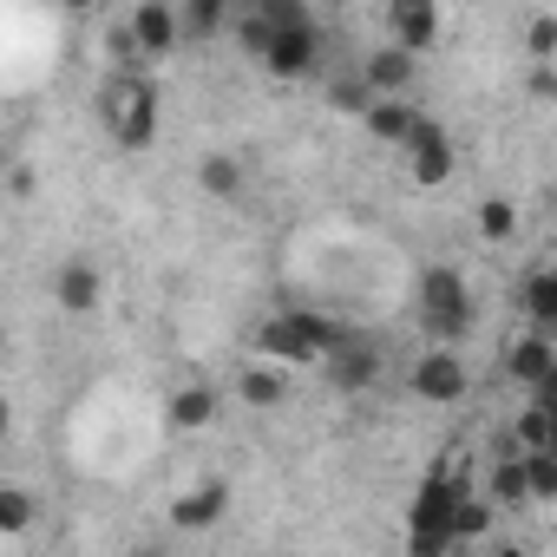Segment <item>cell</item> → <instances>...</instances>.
Segmentation results:
<instances>
[{"instance_id":"obj_4","label":"cell","mask_w":557,"mask_h":557,"mask_svg":"<svg viewBox=\"0 0 557 557\" xmlns=\"http://www.w3.org/2000/svg\"><path fill=\"white\" fill-rule=\"evenodd\" d=\"M420 329L433 335V342H466L472 335V289H466V275L459 269H426L420 275Z\"/></svg>"},{"instance_id":"obj_24","label":"cell","mask_w":557,"mask_h":557,"mask_svg":"<svg viewBox=\"0 0 557 557\" xmlns=\"http://www.w3.org/2000/svg\"><path fill=\"white\" fill-rule=\"evenodd\" d=\"M329 99H335L342 112H355V119H368V106H374L381 92L368 86V73H348V79H335V86H329Z\"/></svg>"},{"instance_id":"obj_18","label":"cell","mask_w":557,"mask_h":557,"mask_svg":"<svg viewBox=\"0 0 557 557\" xmlns=\"http://www.w3.org/2000/svg\"><path fill=\"white\" fill-rule=\"evenodd\" d=\"M236 394H243L249 407H283V400H289V381H283V361H269V355H262V368H243V381H236Z\"/></svg>"},{"instance_id":"obj_27","label":"cell","mask_w":557,"mask_h":557,"mask_svg":"<svg viewBox=\"0 0 557 557\" xmlns=\"http://www.w3.org/2000/svg\"><path fill=\"white\" fill-rule=\"evenodd\" d=\"M524 53L531 60H557V14H531L524 21Z\"/></svg>"},{"instance_id":"obj_7","label":"cell","mask_w":557,"mask_h":557,"mask_svg":"<svg viewBox=\"0 0 557 557\" xmlns=\"http://www.w3.org/2000/svg\"><path fill=\"white\" fill-rule=\"evenodd\" d=\"M407 171H413L420 190H433V184L453 177V138H446V125L426 119V112H420V125H413V138H407Z\"/></svg>"},{"instance_id":"obj_11","label":"cell","mask_w":557,"mask_h":557,"mask_svg":"<svg viewBox=\"0 0 557 557\" xmlns=\"http://www.w3.org/2000/svg\"><path fill=\"white\" fill-rule=\"evenodd\" d=\"M550 361H557V335H544V329H531V335H518V342L505 348V374H511L518 387H544Z\"/></svg>"},{"instance_id":"obj_3","label":"cell","mask_w":557,"mask_h":557,"mask_svg":"<svg viewBox=\"0 0 557 557\" xmlns=\"http://www.w3.org/2000/svg\"><path fill=\"white\" fill-rule=\"evenodd\" d=\"M99 119L125 151H145L158 138V86L145 73H112L99 92Z\"/></svg>"},{"instance_id":"obj_26","label":"cell","mask_w":557,"mask_h":557,"mask_svg":"<svg viewBox=\"0 0 557 557\" xmlns=\"http://www.w3.org/2000/svg\"><path fill=\"white\" fill-rule=\"evenodd\" d=\"M492 511H498V505H479V498L466 492V498H459V511H453V531H459V544H466V537H485V531H492Z\"/></svg>"},{"instance_id":"obj_14","label":"cell","mask_w":557,"mask_h":557,"mask_svg":"<svg viewBox=\"0 0 557 557\" xmlns=\"http://www.w3.org/2000/svg\"><path fill=\"white\" fill-rule=\"evenodd\" d=\"M53 296H60V309H66V315H92V309H99V296H106L99 262H66V269L53 275Z\"/></svg>"},{"instance_id":"obj_22","label":"cell","mask_w":557,"mask_h":557,"mask_svg":"<svg viewBox=\"0 0 557 557\" xmlns=\"http://www.w3.org/2000/svg\"><path fill=\"white\" fill-rule=\"evenodd\" d=\"M524 485H531V505H557V453L550 446L524 453Z\"/></svg>"},{"instance_id":"obj_23","label":"cell","mask_w":557,"mask_h":557,"mask_svg":"<svg viewBox=\"0 0 557 557\" xmlns=\"http://www.w3.org/2000/svg\"><path fill=\"white\" fill-rule=\"evenodd\" d=\"M550 426H557V413H550L544 400H531V407H524V413L511 420V433H518V446H524V453H537V446H550Z\"/></svg>"},{"instance_id":"obj_21","label":"cell","mask_w":557,"mask_h":557,"mask_svg":"<svg viewBox=\"0 0 557 557\" xmlns=\"http://www.w3.org/2000/svg\"><path fill=\"white\" fill-rule=\"evenodd\" d=\"M197 177H203L210 197H243V164H236L230 151H210V158L197 164Z\"/></svg>"},{"instance_id":"obj_9","label":"cell","mask_w":557,"mask_h":557,"mask_svg":"<svg viewBox=\"0 0 557 557\" xmlns=\"http://www.w3.org/2000/svg\"><path fill=\"white\" fill-rule=\"evenodd\" d=\"M132 40L145 47V60H164L184 47V14L171 8V0H138V14H132Z\"/></svg>"},{"instance_id":"obj_25","label":"cell","mask_w":557,"mask_h":557,"mask_svg":"<svg viewBox=\"0 0 557 557\" xmlns=\"http://www.w3.org/2000/svg\"><path fill=\"white\" fill-rule=\"evenodd\" d=\"M511 230H518V210H511L505 197H492V203H479V236H485V243H505Z\"/></svg>"},{"instance_id":"obj_16","label":"cell","mask_w":557,"mask_h":557,"mask_svg":"<svg viewBox=\"0 0 557 557\" xmlns=\"http://www.w3.org/2000/svg\"><path fill=\"white\" fill-rule=\"evenodd\" d=\"M518 309H524L531 329L557 335V269H531L524 275V283H518Z\"/></svg>"},{"instance_id":"obj_5","label":"cell","mask_w":557,"mask_h":557,"mask_svg":"<svg viewBox=\"0 0 557 557\" xmlns=\"http://www.w3.org/2000/svg\"><path fill=\"white\" fill-rule=\"evenodd\" d=\"M315 60H322L315 14H302V21H289V27H275V40H269V53H262V66H269L275 79H302V73H315Z\"/></svg>"},{"instance_id":"obj_19","label":"cell","mask_w":557,"mask_h":557,"mask_svg":"<svg viewBox=\"0 0 557 557\" xmlns=\"http://www.w3.org/2000/svg\"><path fill=\"white\" fill-rule=\"evenodd\" d=\"M492 505H498V511H524V505H531L524 453H498V466H492Z\"/></svg>"},{"instance_id":"obj_28","label":"cell","mask_w":557,"mask_h":557,"mask_svg":"<svg viewBox=\"0 0 557 557\" xmlns=\"http://www.w3.org/2000/svg\"><path fill=\"white\" fill-rule=\"evenodd\" d=\"M27 518H34V498H27V492H14V485H8V492H0V531H8V537H14V531H21V524H27Z\"/></svg>"},{"instance_id":"obj_2","label":"cell","mask_w":557,"mask_h":557,"mask_svg":"<svg viewBox=\"0 0 557 557\" xmlns=\"http://www.w3.org/2000/svg\"><path fill=\"white\" fill-rule=\"evenodd\" d=\"M342 335H348V329H335V322L315 315V309H283V315H269V322L256 329V355L283 361V368H302V361H322Z\"/></svg>"},{"instance_id":"obj_8","label":"cell","mask_w":557,"mask_h":557,"mask_svg":"<svg viewBox=\"0 0 557 557\" xmlns=\"http://www.w3.org/2000/svg\"><path fill=\"white\" fill-rule=\"evenodd\" d=\"M322 361H329V381H335L342 394H368V387L381 381V348H368L361 335H342Z\"/></svg>"},{"instance_id":"obj_13","label":"cell","mask_w":557,"mask_h":557,"mask_svg":"<svg viewBox=\"0 0 557 557\" xmlns=\"http://www.w3.org/2000/svg\"><path fill=\"white\" fill-rule=\"evenodd\" d=\"M368 138H381V145H407L413 138V125H420V106L407 99V92H381L374 106H368Z\"/></svg>"},{"instance_id":"obj_20","label":"cell","mask_w":557,"mask_h":557,"mask_svg":"<svg viewBox=\"0 0 557 557\" xmlns=\"http://www.w3.org/2000/svg\"><path fill=\"white\" fill-rule=\"evenodd\" d=\"M184 40H216L230 34V0H184Z\"/></svg>"},{"instance_id":"obj_1","label":"cell","mask_w":557,"mask_h":557,"mask_svg":"<svg viewBox=\"0 0 557 557\" xmlns=\"http://www.w3.org/2000/svg\"><path fill=\"white\" fill-rule=\"evenodd\" d=\"M466 492H472V485H466L453 466H433V472L420 479L413 511H407V544H413V557H440V550H453V544H459L453 511H459V498H466Z\"/></svg>"},{"instance_id":"obj_6","label":"cell","mask_w":557,"mask_h":557,"mask_svg":"<svg viewBox=\"0 0 557 557\" xmlns=\"http://www.w3.org/2000/svg\"><path fill=\"white\" fill-rule=\"evenodd\" d=\"M407 387L420 394V400H440V407H453V400H466V387H472V374H466V361L440 342V348H426L420 361H413V374H407Z\"/></svg>"},{"instance_id":"obj_29","label":"cell","mask_w":557,"mask_h":557,"mask_svg":"<svg viewBox=\"0 0 557 557\" xmlns=\"http://www.w3.org/2000/svg\"><path fill=\"white\" fill-rule=\"evenodd\" d=\"M524 92H531V99H544V106H557V66H550V60H531Z\"/></svg>"},{"instance_id":"obj_15","label":"cell","mask_w":557,"mask_h":557,"mask_svg":"<svg viewBox=\"0 0 557 557\" xmlns=\"http://www.w3.org/2000/svg\"><path fill=\"white\" fill-rule=\"evenodd\" d=\"M223 505H230V485H223V479L190 485V492L171 505V524H177V531H203V524H216V518H223Z\"/></svg>"},{"instance_id":"obj_12","label":"cell","mask_w":557,"mask_h":557,"mask_svg":"<svg viewBox=\"0 0 557 557\" xmlns=\"http://www.w3.org/2000/svg\"><path fill=\"white\" fill-rule=\"evenodd\" d=\"M361 73H368V86H374V92H407V86L420 79V53H413V47H400V40H387V47H374V53H368V66H361Z\"/></svg>"},{"instance_id":"obj_17","label":"cell","mask_w":557,"mask_h":557,"mask_svg":"<svg viewBox=\"0 0 557 557\" xmlns=\"http://www.w3.org/2000/svg\"><path fill=\"white\" fill-rule=\"evenodd\" d=\"M216 407H223V400H216V387H210V381H190V387H177V394H171V426L197 433V426H210V420H216Z\"/></svg>"},{"instance_id":"obj_10","label":"cell","mask_w":557,"mask_h":557,"mask_svg":"<svg viewBox=\"0 0 557 557\" xmlns=\"http://www.w3.org/2000/svg\"><path fill=\"white\" fill-rule=\"evenodd\" d=\"M387 34L413 53H426L440 40V0H387Z\"/></svg>"},{"instance_id":"obj_30","label":"cell","mask_w":557,"mask_h":557,"mask_svg":"<svg viewBox=\"0 0 557 557\" xmlns=\"http://www.w3.org/2000/svg\"><path fill=\"white\" fill-rule=\"evenodd\" d=\"M66 8H79V14H86V8H106V0H66Z\"/></svg>"}]
</instances>
